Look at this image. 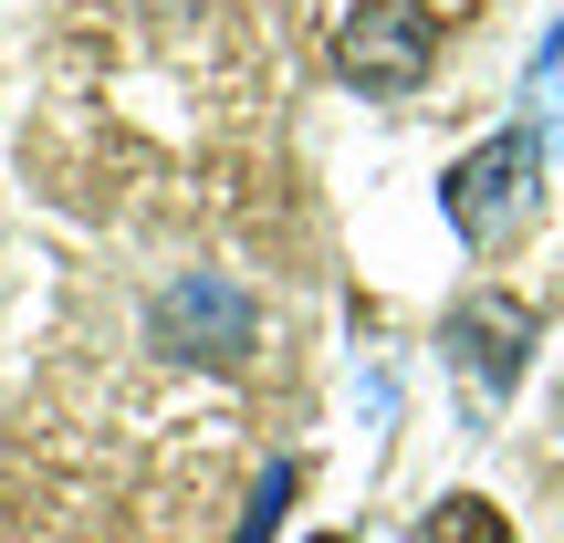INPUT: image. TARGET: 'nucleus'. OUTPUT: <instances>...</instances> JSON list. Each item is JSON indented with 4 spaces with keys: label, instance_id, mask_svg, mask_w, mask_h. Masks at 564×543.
<instances>
[{
    "label": "nucleus",
    "instance_id": "1",
    "mask_svg": "<svg viewBox=\"0 0 564 543\" xmlns=\"http://www.w3.org/2000/svg\"><path fill=\"white\" fill-rule=\"evenodd\" d=\"M429 53H440V21L408 11V0H356L335 32V74L366 84V95H408L429 74Z\"/></svg>",
    "mask_w": 564,
    "mask_h": 543
},
{
    "label": "nucleus",
    "instance_id": "2",
    "mask_svg": "<svg viewBox=\"0 0 564 543\" xmlns=\"http://www.w3.org/2000/svg\"><path fill=\"white\" fill-rule=\"evenodd\" d=\"M533 167H544V146L523 137V126H512V137H491V146H470L460 167H449V230H460V241H502L512 220H523L533 209Z\"/></svg>",
    "mask_w": 564,
    "mask_h": 543
},
{
    "label": "nucleus",
    "instance_id": "3",
    "mask_svg": "<svg viewBox=\"0 0 564 543\" xmlns=\"http://www.w3.org/2000/svg\"><path fill=\"white\" fill-rule=\"evenodd\" d=\"M158 345L209 356V366H241V356H251V303H241V282H220V272L178 282V293L158 303Z\"/></svg>",
    "mask_w": 564,
    "mask_h": 543
},
{
    "label": "nucleus",
    "instance_id": "4",
    "mask_svg": "<svg viewBox=\"0 0 564 543\" xmlns=\"http://www.w3.org/2000/svg\"><path fill=\"white\" fill-rule=\"evenodd\" d=\"M523 335H533V314L512 293H470L460 314H449V345H460V366L481 387H512V366H523Z\"/></svg>",
    "mask_w": 564,
    "mask_h": 543
},
{
    "label": "nucleus",
    "instance_id": "5",
    "mask_svg": "<svg viewBox=\"0 0 564 543\" xmlns=\"http://www.w3.org/2000/svg\"><path fill=\"white\" fill-rule=\"evenodd\" d=\"M429 543H512V523L481 502V491H460V502H440V523H429Z\"/></svg>",
    "mask_w": 564,
    "mask_h": 543
},
{
    "label": "nucleus",
    "instance_id": "6",
    "mask_svg": "<svg viewBox=\"0 0 564 543\" xmlns=\"http://www.w3.org/2000/svg\"><path fill=\"white\" fill-rule=\"evenodd\" d=\"M282 502H293V470H272V481H262V491H251V523H241V533H230V543H262Z\"/></svg>",
    "mask_w": 564,
    "mask_h": 543
},
{
    "label": "nucleus",
    "instance_id": "7",
    "mask_svg": "<svg viewBox=\"0 0 564 543\" xmlns=\"http://www.w3.org/2000/svg\"><path fill=\"white\" fill-rule=\"evenodd\" d=\"M314 543H335V533H314Z\"/></svg>",
    "mask_w": 564,
    "mask_h": 543
}]
</instances>
